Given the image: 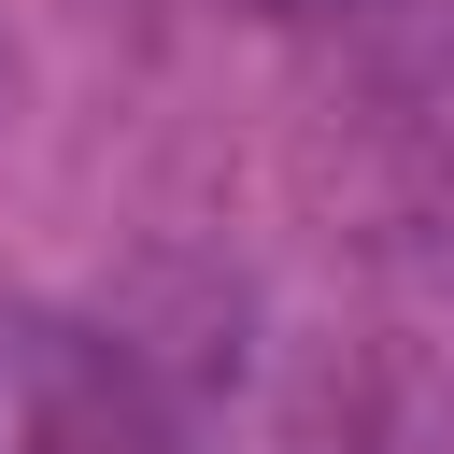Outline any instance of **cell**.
Listing matches in <instances>:
<instances>
[{
  "label": "cell",
  "instance_id": "6da1fadb",
  "mask_svg": "<svg viewBox=\"0 0 454 454\" xmlns=\"http://www.w3.org/2000/svg\"><path fill=\"white\" fill-rule=\"evenodd\" d=\"M383 454H454V312H397L383 340Z\"/></svg>",
  "mask_w": 454,
  "mask_h": 454
}]
</instances>
